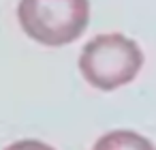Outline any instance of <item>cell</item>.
<instances>
[{
	"mask_svg": "<svg viewBox=\"0 0 156 150\" xmlns=\"http://www.w3.org/2000/svg\"><path fill=\"white\" fill-rule=\"evenodd\" d=\"M141 67L143 52L133 39L120 32L94 37L83 45L79 56V71L83 79L105 92L130 84Z\"/></svg>",
	"mask_w": 156,
	"mask_h": 150,
	"instance_id": "cell-1",
	"label": "cell"
},
{
	"mask_svg": "<svg viewBox=\"0 0 156 150\" xmlns=\"http://www.w3.org/2000/svg\"><path fill=\"white\" fill-rule=\"evenodd\" d=\"M5 150H54V148L45 141H39V139H22V141H13Z\"/></svg>",
	"mask_w": 156,
	"mask_h": 150,
	"instance_id": "cell-4",
	"label": "cell"
},
{
	"mask_svg": "<svg viewBox=\"0 0 156 150\" xmlns=\"http://www.w3.org/2000/svg\"><path fill=\"white\" fill-rule=\"evenodd\" d=\"M17 22L37 43L62 47L77 41L90 22L88 0H20Z\"/></svg>",
	"mask_w": 156,
	"mask_h": 150,
	"instance_id": "cell-2",
	"label": "cell"
},
{
	"mask_svg": "<svg viewBox=\"0 0 156 150\" xmlns=\"http://www.w3.org/2000/svg\"><path fill=\"white\" fill-rule=\"evenodd\" d=\"M92 150H156L154 144L150 139H145L143 135L135 133V131H109L105 135H101Z\"/></svg>",
	"mask_w": 156,
	"mask_h": 150,
	"instance_id": "cell-3",
	"label": "cell"
}]
</instances>
